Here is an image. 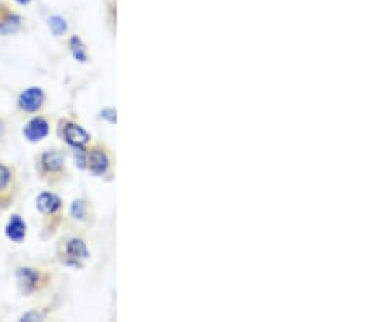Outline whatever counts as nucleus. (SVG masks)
Here are the masks:
<instances>
[{
	"label": "nucleus",
	"mask_w": 365,
	"mask_h": 322,
	"mask_svg": "<svg viewBox=\"0 0 365 322\" xmlns=\"http://www.w3.org/2000/svg\"><path fill=\"white\" fill-rule=\"evenodd\" d=\"M86 165L90 166L93 174L101 176L108 171L109 158L101 149H93L90 154H86Z\"/></svg>",
	"instance_id": "obj_6"
},
{
	"label": "nucleus",
	"mask_w": 365,
	"mask_h": 322,
	"mask_svg": "<svg viewBox=\"0 0 365 322\" xmlns=\"http://www.w3.org/2000/svg\"><path fill=\"white\" fill-rule=\"evenodd\" d=\"M49 122H47L44 117H34V119L29 121L25 129H23V136H25L29 142H39V140L49 136Z\"/></svg>",
	"instance_id": "obj_3"
},
{
	"label": "nucleus",
	"mask_w": 365,
	"mask_h": 322,
	"mask_svg": "<svg viewBox=\"0 0 365 322\" xmlns=\"http://www.w3.org/2000/svg\"><path fill=\"white\" fill-rule=\"evenodd\" d=\"M10 181H11L10 168H7L5 165H2V163H0V192H4L5 189H7Z\"/></svg>",
	"instance_id": "obj_13"
},
{
	"label": "nucleus",
	"mask_w": 365,
	"mask_h": 322,
	"mask_svg": "<svg viewBox=\"0 0 365 322\" xmlns=\"http://www.w3.org/2000/svg\"><path fill=\"white\" fill-rule=\"evenodd\" d=\"M62 137L68 145L75 146V149H83L91 139L90 134H88L83 127L68 121L62 122Z\"/></svg>",
	"instance_id": "obj_1"
},
{
	"label": "nucleus",
	"mask_w": 365,
	"mask_h": 322,
	"mask_svg": "<svg viewBox=\"0 0 365 322\" xmlns=\"http://www.w3.org/2000/svg\"><path fill=\"white\" fill-rule=\"evenodd\" d=\"M4 132H5V126H4V121L0 119V139L4 137Z\"/></svg>",
	"instance_id": "obj_17"
},
{
	"label": "nucleus",
	"mask_w": 365,
	"mask_h": 322,
	"mask_svg": "<svg viewBox=\"0 0 365 322\" xmlns=\"http://www.w3.org/2000/svg\"><path fill=\"white\" fill-rule=\"evenodd\" d=\"M16 282H19L20 290L28 295L38 288L39 283V272L31 267H20L16 271Z\"/></svg>",
	"instance_id": "obj_5"
},
{
	"label": "nucleus",
	"mask_w": 365,
	"mask_h": 322,
	"mask_svg": "<svg viewBox=\"0 0 365 322\" xmlns=\"http://www.w3.org/2000/svg\"><path fill=\"white\" fill-rule=\"evenodd\" d=\"M63 165H66V158H63L61 151L57 150H49L41 156V168H43L46 173H61L63 169Z\"/></svg>",
	"instance_id": "obj_7"
},
{
	"label": "nucleus",
	"mask_w": 365,
	"mask_h": 322,
	"mask_svg": "<svg viewBox=\"0 0 365 322\" xmlns=\"http://www.w3.org/2000/svg\"><path fill=\"white\" fill-rule=\"evenodd\" d=\"M36 205H38L41 213L51 215V213H56L57 210L61 208L62 201L56 194H51V192H44V194H41L38 197Z\"/></svg>",
	"instance_id": "obj_9"
},
{
	"label": "nucleus",
	"mask_w": 365,
	"mask_h": 322,
	"mask_svg": "<svg viewBox=\"0 0 365 322\" xmlns=\"http://www.w3.org/2000/svg\"><path fill=\"white\" fill-rule=\"evenodd\" d=\"M49 28H51V31L56 34V36H61V34L67 31L68 26H67L66 19H62L61 15H54L49 19Z\"/></svg>",
	"instance_id": "obj_11"
},
{
	"label": "nucleus",
	"mask_w": 365,
	"mask_h": 322,
	"mask_svg": "<svg viewBox=\"0 0 365 322\" xmlns=\"http://www.w3.org/2000/svg\"><path fill=\"white\" fill-rule=\"evenodd\" d=\"M16 4H20V5H29L31 4V0H15Z\"/></svg>",
	"instance_id": "obj_18"
},
{
	"label": "nucleus",
	"mask_w": 365,
	"mask_h": 322,
	"mask_svg": "<svg viewBox=\"0 0 365 322\" xmlns=\"http://www.w3.org/2000/svg\"><path fill=\"white\" fill-rule=\"evenodd\" d=\"M5 234L7 238L11 239L15 243H21L26 236V225L25 221L21 220L20 215H11V218L9 220L7 228H5Z\"/></svg>",
	"instance_id": "obj_8"
},
{
	"label": "nucleus",
	"mask_w": 365,
	"mask_h": 322,
	"mask_svg": "<svg viewBox=\"0 0 365 322\" xmlns=\"http://www.w3.org/2000/svg\"><path fill=\"white\" fill-rule=\"evenodd\" d=\"M44 103V93L41 88H28L19 98V106L26 113H36Z\"/></svg>",
	"instance_id": "obj_2"
},
{
	"label": "nucleus",
	"mask_w": 365,
	"mask_h": 322,
	"mask_svg": "<svg viewBox=\"0 0 365 322\" xmlns=\"http://www.w3.org/2000/svg\"><path fill=\"white\" fill-rule=\"evenodd\" d=\"M72 215L75 218H83L85 215V202L83 201H75L72 205Z\"/></svg>",
	"instance_id": "obj_14"
},
{
	"label": "nucleus",
	"mask_w": 365,
	"mask_h": 322,
	"mask_svg": "<svg viewBox=\"0 0 365 322\" xmlns=\"http://www.w3.org/2000/svg\"><path fill=\"white\" fill-rule=\"evenodd\" d=\"M70 48H72L73 57L76 59V61H80V62L86 61V49H85V44L81 43L80 38L73 36L72 39H70Z\"/></svg>",
	"instance_id": "obj_12"
},
{
	"label": "nucleus",
	"mask_w": 365,
	"mask_h": 322,
	"mask_svg": "<svg viewBox=\"0 0 365 322\" xmlns=\"http://www.w3.org/2000/svg\"><path fill=\"white\" fill-rule=\"evenodd\" d=\"M66 262L70 266H80L81 261L88 259V249L86 244L81 241V239H68L66 244Z\"/></svg>",
	"instance_id": "obj_4"
},
{
	"label": "nucleus",
	"mask_w": 365,
	"mask_h": 322,
	"mask_svg": "<svg viewBox=\"0 0 365 322\" xmlns=\"http://www.w3.org/2000/svg\"><path fill=\"white\" fill-rule=\"evenodd\" d=\"M41 319H43V314H39L38 311H29L20 318V321H41Z\"/></svg>",
	"instance_id": "obj_15"
},
{
	"label": "nucleus",
	"mask_w": 365,
	"mask_h": 322,
	"mask_svg": "<svg viewBox=\"0 0 365 322\" xmlns=\"http://www.w3.org/2000/svg\"><path fill=\"white\" fill-rule=\"evenodd\" d=\"M101 116L106 117V119H109L110 122H115V111L114 109H104Z\"/></svg>",
	"instance_id": "obj_16"
},
{
	"label": "nucleus",
	"mask_w": 365,
	"mask_h": 322,
	"mask_svg": "<svg viewBox=\"0 0 365 322\" xmlns=\"http://www.w3.org/2000/svg\"><path fill=\"white\" fill-rule=\"evenodd\" d=\"M21 19L16 14L5 11L4 16H0V34H11L20 28Z\"/></svg>",
	"instance_id": "obj_10"
}]
</instances>
